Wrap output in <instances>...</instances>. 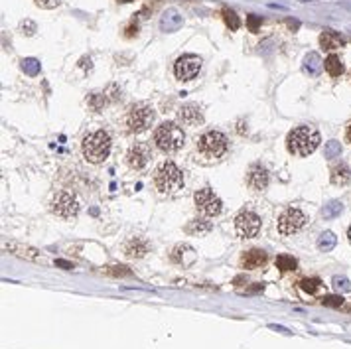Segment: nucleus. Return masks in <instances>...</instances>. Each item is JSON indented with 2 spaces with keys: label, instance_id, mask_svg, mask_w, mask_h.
Segmentation results:
<instances>
[{
  "label": "nucleus",
  "instance_id": "1",
  "mask_svg": "<svg viewBox=\"0 0 351 349\" xmlns=\"http://www.w3.org/2000/svg\"><path fill=\"white\" fill-rule=\"evenodd\" d=\"M286 146H288V152L298 156V158L310 156L316 148L320 146V132L314 126H310V124L296 126L294 130L288 132Z\"/></svg>",
  "mask_w": 351,
  "mask_h": 349
},
{
  "label": "nucleus",
  "instance_id": "2",
  "mask_svg": "<svg viewBox=\"0 0 351 349\" xmlns=\"http://www.w3.org/2000/svg\"><path fill=\"white\" fill-rule=\"evenodd\" d=\"M111 136L107 130H93L81 142V154L91 164H103L111 154Z\"/></svg>",
  "mask_w": 351,
  "mask_h": 349
},
{
  "label": "nucleus",
  "instance_id": "3",
  "mask_svg": "<svg viewBox=\"0 0 351 349\" xmlns=\"http://www.w3.org/2000/svg\"><path fill=\"white\" fill-rule=\"evenodd\" d=\"M154 142L164 154H176L186 144V132L178 123H162L154 130Z\"/></svg>",
  "mask_w": 351,
  "mask_h": 349
},
{
  "label": "nucleus",
  "instance_id": "4",
  "mask_svg": "<svg viewBox=\"0 0 351 349\" xmlns=\"http://www.w3.org/2000/svg\"><path fill=\"white\" fill-rule=\"evenodd\" d=\"M154 185L160 193H176L184 187V172L172 162H162L154 172Z\"/></svg>",
  "mask_w": 351,
  "mask_h": 349
},
{
  "label": "nucleus",
  "instance_id": "5",
  "mask_svg": "<svg viewBox=\"0 0 351 349\" xmlns=\"http://www.w3.org/2000/svg\"><path fill=\"white\" fill-rule=\"evenodd\" d=\"M229 150V140L219 130H206L197 138V152L207 160H219Z\"/></svg>",
  "mask_w": 351,
  "mask_h": 349
},
{
  "label": "nucleus",
  "instance_id": "6",
  "mask_svg": "<svg viewBox=\"0 0 351 349\" xmlns=\"http://www.w3.org/2000/svg\"><path fill=\"white\" fill-rule=\"evenodd\" d=\"M154 119H156V113H154V109L150 107L148 103H136V105H132L128 109L124 123H126L128 132L142 134V132H146L150 126L154 124Z\"/></svg>",
  "mask_w": 351,
  "mask_h": 349
},
{
  "label": "nucleus",
  "instance_id": "7",
  "mask_svg": "<svg viewBox=\"0 0 351 349\" xmlns=\"http://www.w3.org/2000/svg\"><path fill=\"white\" fill-rule=\"evenodd\" d=\"M49 211H52L56 217H60V219L71 221L79 213V202H77V197L73 193H69V191H58L52 197V202H49Z\"/></svg>",
  "mask_w": 351,
  "mask_h": 349
},
{
  "label": "nucleus",
  "instance_id": "8",
  "mask_svg": "<svg viewBox=\"0 0 351 349\" xmlns=\"http://www.w3.org/2000/svg\"><path fill=\"white\" fill-rule=\"evenodd\" d=\"M193 202L197 211L202 213L204 217H217L223 211V202L217 197V193H213V189L204 187V189H197L193 193Z\"/></svg>",
  "mask_w": 351,
  "mask_h": 349
},
{
  "label": "nucleus",
  "instance_id": "9",
  "mask_svg": "<svg viewBox=\"0 0 351 349\" xmlns=\"http://www.w3.org/2000/svg\"><path fill=\"white\" fill-rule=\"evenodd\" d=\"M306 225H308V217L300 211L298 207H288L278 217V233L284 235V237L300 233Z\"/></svg>",
  "mask_w": 351,
  "mask_h": 349
},
{
  "label": "nucleus",
  "instance_id": "10",
  "mask_svg": "<svg viewBox=\"0 0 351 349\" xmlns=\"http://www.w3.org/2000/svg\"><path fill=\"white\" fill-rule=\"evenodd\" d=\"M261 217L250 211V209H243L237 217H235V231L241 239H253L261 233Z\"/></svg>",
  "mask_w": 351,
  "mask_h": 349
},
{
  "label": "nucleus",
  "instance_id": "11",
  "mask_svg": "<svg viewBox=\"0 0 351 349\" xmlns=\"http://www.w3.org/2000/svg\"><path fill=\"white\" fill-rule=\"evenodd\" d=\"M199 69H202V58H197L193 54H186V56L178 58L174 63V73L180 81L193 79L199 73Z\"/></svg>",
  "mask_w": 351,
  "mask_h": 349
},
{
  "label": "nucleus",
  "instance_id": "12",
  "mask_svg": "<svg viewBox=\"0 0 351 349\" xmlns=\"http://www.w3.org/2000/svg\"><path fill=\"white\" fill-rule=\"evenodd\" d=\"M152 158V150L146 142H134L128 150H126V164L132 170H142Z\"/></svg>",
  "mask_w": 351,
  "mask_h": 349
},
{
  "label": "nucleus",
  "instance_id": "13",
  "mask_svg": "<svg viewBox=\"0 0 351 349\" xmlns=\"http://www.w3.org/2000/svg\"><path fill=\"white\" fill-rule=\"evenodd\" d=\"M270 184V174L263 164H253L247 172V185L253 191H265Z\"/></svg>",
  "mask_w": 351,
  "mask_h": 349
},
{
  "label": "nucleus",
  "instance_id": "14",
  "mask_svg": "<svg viewBox=\"0 0 351 349\" xmlns=\"http://www.w3.org/2000/svg\"><path fill=\"white\" fill-rule=\"evenodd\" d=\"M267 261H268V257H267V253L263 251V248H250V251L243 253V257H241V267L247 268V270H255V268L265 267Z\"/></svg>",
  "mask_w": 351,
  "mask_h": 349
},
{
  "label": "nucleus",
  "instance_id": "15",
  "mask_svg": "<svg viewBox=\"0 0 351 349\" xmlns=\"http://www.w3.org/2000/svg\"><path fill=\"white\" fill-rule=\"evenodd\" d=\"M178 119L186 126H197V124L204 123V115H202V111H199L197 105H184V107H180L178 109Z\"/></svg>",
  "mask_w": 351,
  "mask_h": 349
},
{
  "label": "nucleus",
  "instance_id": "16",
  "mask_svg": "<svg viewBox=\"0 0 351 349\" xmlns=\"http://www.w3.org/2000/svg\"><path fill=\"white\" fill-rule=\"evenodd\" d=\"M4 248H6V251H10L12 255L20 257V259H26V261H41L40 253L36 251L34 246H30V245H22V243L10 241V243L4 245Z\"/></svg>",
  "mask_w": 351,
  "mask_h": 349
},
{
  "label": "nucleus",
  "instance_id": "17",
  "mask_svg": "<svg viewBox=\"0 0 351 349\" xmlns=\"http://www.w3.org/2000/svg\"><path fill=\"white\" fill-rule=\"evenodd\" d=\"M148 248H150V245H148L146 239H142V237H130V239L126 241V245H124V253H126V257H130V259H142V257L148 253Z\"/></svg>",
  "mask_w": 351,
  "mask_h": 349
},
{
  "label": "nucleus",
  "instance_id": "18",
  "mask_svg": "<svg viewBox=\"0 0 351 349\" xmlns=\"http://www.w3.org/2000/svg\"><path fill=\"white\" fill-rule=\"evenodd\" d=\"M330 180H331L333 185H345V184H349V182H351V170H349V166L343 164V162L335 164V166L331 168Z\"/></svg>",
  "mask_w": 351,
  "mask_h": 349
},
{
  "label": "nucleus",
  "instance_id": "19",
  "mask_svg": "<svg viewBox=\"0 0 351 349\" xmlns=\"http://www.w3.org/2000/svg\"><path fill=\"white\" fill-rule=\"evenodd\" d=\"M345 43V40L337 34V32H333V30H324L322 34H320V45L324 47V49H337V47H341Z\"/></svg>",
  "mask_w": 351,
  "mask_h": 349
},
{
  "label": "nucleus",
  "instance_id": "20",
  "mask_svg": "<svg viewBox=\"0 0 351 349\" xmlns=\"http://www.w3.org/2000/svg\"><path fill=\"white\" fill-rule=\"evenodd\" d=\"M324 69H326L331 77H339V75L345 71V67H343L341 60H339L335 54H331V56H328V58H326V62H324Z\"/></svg>",
  "mask_w": 351,
  "mask_h": 349
},
{
  "label": "nucleus",
  "instance_id": "21",
  "mask_svg": "<svg viewBox=\"0 0 351 349\" xmlns=\"http://www.w3.org/2000/svg\"><path fill=\"white\" fill-rule=\"evenodd\" d=\"M296 267H298V263H296L294 257H290V255H278L276 257V268L278 270L292 272V270H296Z\"/></svg>",
  "mask_w": 351,
  "mask_h": 349
},
{
  "label": "nucleus",
  "instance_id": "22",
  "mask_svg": "<svg viewBox=\"0 0 351 349\" xmlns=\"http://www.w3.org/2000/svg\"><path fill=\"white\" fill-rule=\"evenodd\" d=\"M103 272L107 276H113V278H124V276H130V268L124 267V265H109V267H103Z\"/></svg>",
  "mask_w": 351,
  "mask_h": 349
},
{
  "label": "nucleus",
  "instance_id": "23",
  "mask_svg": "<svg viewBox=\"0 0 351 349\" xmlns=\"http://www.w3.org/2000/svg\"><path fill=\"white\" fill-rule=\"evenodd\" d=\"M209 229H211L209 221H204V219H193V221H189L187 227H186L187 233H195V235H204V233H207Z\"/></svg>",
  "mask_w": 351,
  "mask_h": 349
},
{
  "label": "nucleus",
  "instance_id": "24",
  "mask_svg": "<svg viewBox=\"0 0 351 349\" xmlns=\"http://www.w3.org/2000/svg\"><path fill=\"white\" fill-rule=\"evenodd\" d=\"M335 243H337L335 235H333L331 231H326V233H322L320 239H318V248H320V251H331V248L335 246Z\"/></svg>",
  "mask_w": 351,
  "mask_h": 349
},
{
  "label": "nucleus",
  "instance_id": "25",
  "mask_svg": "<svg viewBox=\"0 0 351 349\" xmlns=\"http://www.w3.org/2000/svg\"><path fill=\"white\" fill-rule=\"evenodd\" d=\"M223 20L229 26V30H239L241 28V20L235 14V10H231V8H223Z\"/></svg>",
  "mask_w": 351,
  "mask_h": 349
},
{
  "label": "nucleus",
  "instance_id": "26",
  "mask_svg": "<svg viewBox=\"0 0 351 349\" xmlns=\"http://www.w3.org/2000/svg\"><path fill=\"white\" fill-rule=\"evenodd\" d=\"M341 211H343V205H341V202H330V204L324 207L322 215H324L326 219H333V217H337Z\"/></svg>",
  "mask_w": 351,
  "mask_h": 349
},
{
  "label": "nucleus",
  "instance_id": "27",
  "mask_svg": "<svg viewBox=\"0 0 351 349\" xmlns=\"http://www.w3.org/2000/svg\"><path fill=\"white\" fill-rule=\"evenodd\" d=\"M300 286H302V290L308 292V294H316L320 290L322 282H320V278H304L302 282H300Z\"/></svg>",
  "mask_w": 351,
  "mask_h": 349
},
{
  "label": "nucleus",
  "instance_id": "28",
  "mask_svg": "<svg viewBox=\"0 0 351 349\" xmlns=\"http://www.w3.org/2000/svg\"><path fill=\"white\" fill-rule=\"evenodd\" d=\"M324 152H326V158H337L341 154V146L337 140H330L324 148Z\"/></svg>",
  "mask_w": 351,
  "mask_h": 349
},
{
  "label": "nucleus",
  "instance_id": "29",
  "mask_svg": "<svg viewBox=\"0 0 351 349\" xmlns=\"http://www.w3.org/2000/svg\"><path fill=\"white\" fill-rule=\"evenodd\" d=\"M322 67V62L318 58V54H308L306 58V69H310V73H318Z\"/></svg>",
  "mask_w": 351,
  "mask_h": 349
},
{
  "label": "nucleus",
  "instance_id": "30",
  "mask_svg": "<svg viewBox=\"0 0 351 349\" xmlns=\"http://www.w3.org/2000/svg\"><path fill=\"white\" fill-rule=\"evenodd\" d=\"M89 105H91L93 111H101V109L107 105V97H105V95H93V97L89 99Z\"/></svg>",
  "mask_w": 351,
  "mask_h": 349
},
{
  "label": "nucleus",
  "instance_id": "31",
  "mask_svg": "<svg viewBox=\"0 0 351 349\" xmlns=\"http://www.w3.org/2000/svg\"><path fill=\"white\" fill-rule=\"evenodd\" d=\"M261 24H263V20H261L259 16H255V14H248V16H247V28L253 32V34H257V32L261 30Z\"/></svg>",
  "mask_w": 351,
  "mask_h": 349
},
{
  "label": "nucleus",
  "instance_id": "32",
  "mask_svg": "<svg viewBox=\"0 0 351 349\" xmlns=\"http://www.w3.org/2000/svg\"><path fill=\"white\" fill-rule=\"evenodd\" d=\"M333 286L339 292H351V282L347 278H343V276H335L333 278Z\"/></svg>",
  "mask_w": 351,
  "mask_h": 349
},
{
  "label": "nucleus",
  "instance_id": "33",
  "mask_svg": "<svg viewBox=\"0 0 351 349\" xmlns=\"http://www.w3.org/2000/svg\"><path fill=\"white\" fill-rule=\"evenodd\" d=\"M322 304L331 306V308H339L343 304V298L341 296H326V298H322Z\"/></svg>",
  "mask_w": 351,
  "mask_h": 349
},
{
  "label": "nucleus",
  "instance_id": "34",
  "mask_svg": "<svg viewBox=\"0 0 351 349\" xmlns=\"http://www.w3.org/2000/svg\"><path fill=\"white\" fill-rule=\"evenodd\" d=\"M34 2H36V6H40V8L52 10V8H56V6L60 4V0H34Z\"/></svg>",
  "mask_w": 351,
  "mask_h": 349
},
{
  "label": "nucleus",
  "instance_id": "35",
  "mask_svg": "<svg viewBox=\"0 0 351 349\" xmlns=\"http://www.w3.org/2000/svg\"><path fill=\"white\" fill-rule=\"evenodd\" d=\"M56 265H58V267H62V268H65V270L73 268V265H71V263H67V261H56Z\"/></svg>",
  "mask_w": 351,
  "mask_h": 349
},
{
  "label": "nucleus",
  "instance_id": "36",
  "mask_svg": "<svg viewBox=\"0 0 351 349\" xmlns=\"http://www.w3.org/2000/svg\"><path fill=\"white\" fill-rule=\"evenodd\" d=\"M345 138H347V142L351 144V123H349V126H347V130H345Z\"/></svg>",
  "mask_w": 351,
  "mask_h": 349
},
{
  "label": "nucleus",
  "instance_id": "37",
  "mask_svg": "<svg viewBox=\"0 0 351 349\" xmlns=\"http://www.w3.org/2000/svg\"><path fill=\"white\" fill-rule=\"evenodd\" d=\"M347 237H349V241H351V227H349V231H347Z\"/></svg>",
  "mask_w": 351,
  "mask_h": 349
},
{
  "label": "nucleus",
  "instance_id": "38",
  "mask_svg": "<svg viewBox=\"0 0 351 349\" xmlns=\"http://www.w3.org/2000/svg\"><path fill=\"white\" fill-rule=\"evenodd\" d=\"M119 2H130V0H119Z\"/></svg>",
  "mask_w": 351,
  "mask_h": 349
},
{
  "label": "nucleus",
  "instance_id": "39",
  "mask_svg": "<svg viewBox=\"0 0 351 349\" xmlns=\"http://www.w3.org/2000/svg\"><path fill=\"white\" fill-rule=\"evenodd\" d=\"M300 2H310V0H300Z\"/></svg>",
  "mask_w": 351,
  "mask_h": 349
}]
</instances>
